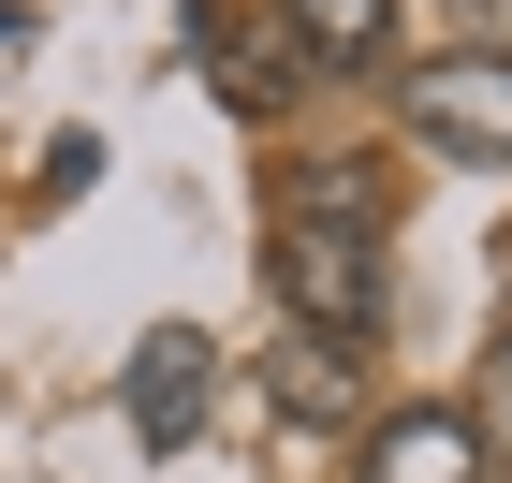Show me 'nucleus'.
I'll return each mask as SVG.
<instances>
[{"label": "nucleus", "mask_w": 512, "mask_h": 483, "mask_svg": "<svg viewBox=\"0 0 512 483\" xmlns=\"http://www.w3.org/2000/svg\"><path fill=\"white\" fill-rule=\"evenodd\" d=\"M395 118L425 132L439 161H483V176H498L512 161V44H439L425 74L395 88Z\"/></svg>", "instance_id": "1"}, {"label": "nucleus", "mask_w": 512, "mask_h": 483, "mask_svg": "<svg viewBox=\"0 0 512 483\" xmlns=\"http://www.w3.org/2000/svg\"><path fill=\"white\" fill-rule=\"evenodd\" d=\"M205 396H220V337H205V322H147V337H132V366H118L132 440H147V454L205 440Z\"/></svg>", "instance_id": "2"}, {"label": "nucleus", "mask_w": 512, "mask_h": 483, "mask_svg": "<svg viewBox=\"0 0 512 483\" xmlns=\"http://www.w3.org/2000/svg\"><path fill=\"white\" fill-rule=\"evenodd\" d=\"M278 308L322 322V337H366V322H381V249L322 235V220H278Z\"/></svg>", "instance_id": "3"}, {"label": "nucleus", "mask_w": 512, "mask_h": 483, "mask_svg": "<svg viewBox=\"0 0 512 483\" xmlns=\"http://www.w3.org/2000/svg\"><path fill=\"white\" fill-rule=\"evenodd\" d=\"M352 483H483V410H469V396H410V410H381V425H366V454H352Z\"/></svg>", "instance_id": "4"}, {"label": "nucleus", "mask_w": 512, "mask_h": 483, "mask_svg": "<svg viewBox=\"0 0 512 483\" xmlns=\"http://www.w3.org/2000/svg\"><path fill=\"white\" fill-rule=\"evenodd\" d=\"M264 396H278V425L293 440H337V425H366V366H352V337H278V366H264Z\"/></svg>", "instance_id": "5"}, {"label": "nucleus", "mask_w": 512, "mask_h": 483, "mask_svg": "<svg viewBox=\"0 0 512 483\" xmlns=\"http://www.w3.org/2000/svg\"><path fill=\"white\" fill-rule=\"evenodd\" d=\"M293 74H381L395 59V0H278Z\"/></svg>", "instance_id": "6"}, {"label": "nucleus", "mask_w": 512, "mask_h": 483, "mask_svg": "<svg viewBox=\"0 0 512 483\" xmlns=\"http://www.w3.org/2000/svg\"><path fill=\"white\" fill-rule=\"evenodd\" d=\"M293 220H322V235H366V249H381V220H395V161H381V147H322L308 176H293Z\"/></svg>", "instance_id": "7"}, {"label": "nucleus", "mask_w": 512, "mask_h": 483, "mask_svg": "<svg viewBox=\"0 0 512 483\" xmlns=\"http://www.w3.org/2000/svg\"><path fill=\"white\" fill-rule=\"evenodd\" d=\"M205 74H220V103H235V118H278V103L308 88L278 30H205Z\"/></svg>", "instance_id": "8"}, {"label": "nucleus", "mask_w": 512, "mask_h": 483, "mask_svg": "<svg viewBox=\"0 0 512 483\" xmlns=\"http://www.w3.org/2000/svg\"><path fill=\"white\" fill-rule=\"evenodd\" d=\"M469 410H483V440L512 425V322H498V352H483V396H469Z\"/></svg>", "instance_id": "9"}]
</instances>
